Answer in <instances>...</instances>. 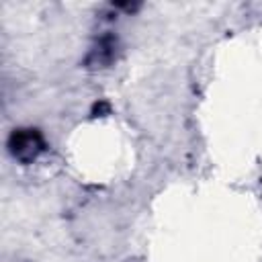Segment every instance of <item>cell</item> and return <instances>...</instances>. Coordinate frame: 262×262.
<instances>
[{
  "instance_id": "cell-1",
  "label": "cell",
  "mask_w": 262,
  "mask_h": 262,
  "mask_svg": "<svg viewBox=\"0 0 262 262\" xmlns=\"http://www.w3.org/2000/svg\"><path fill=\"white\" fill-rule=\"evenodd\" d=\"M8 147L20 162H31L43 151V139L35 129H18L10 135Z\"/></svg>"
}]
</instances>
